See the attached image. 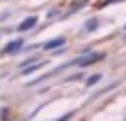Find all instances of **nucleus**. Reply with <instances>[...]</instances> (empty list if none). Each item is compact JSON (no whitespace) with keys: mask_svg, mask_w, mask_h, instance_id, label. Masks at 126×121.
Segmentation results:
<instances>
[{"mask_svg":"<svg viewBox=\"0 0 126 121\" xmlns=\"http://www.w3.org/2000/svg\"><path fill=\"white\" fill-rule=\"evenodd\" d=\"M98 58H103V54H89V56H84V58H77L75 65H82V67H84V65H91V63L98 61Z\"/></svg>","mask_w":126,"mask_h":121,"instance_id":"nucleus-1","label":"nucleus"},{"mask_svg":"<svg viewBox=\"0 0 126 121\" xmlns=\"http://www.w3.org/2000/svg\"><path fill=\"white\" fill-rule=\"evenodd\" d=\"M35 23H37V16H28V19H23V21L19 23V30L26 33V30H31V28H35Z\"/></svg>","mask_w":126,"mask_h":121,"instance_id":"nucleus-2","label":"nucleus"},{"mask_svg":"<svg viewBox=\"0 0 126 121\" xmlns=\"http://www.w3.org/2000/svg\"><path fill=\"white\" fill-rule=\"evenodd\" d=\"M63 44H65V40H63V37H56V40H49V42L45 44V51H56V49H59V47H63Z\"/></svg>","mask_w":126,"mask_h":121,"instance_id":"nucleus-3","label":"nucleus"},{"mask_svg":"<svg viewBox=\"0 0 126 121\" xmlns=\"http://www.w3.org/2000/svg\"><path fill=\"white\" fill-rule=\"evenodd\" d=\"M19 44H21V42H12V44H9V47H7L5 51H7V54H14V51L19 49Z\"/></svg>","mask_w":126,"mask_h":121,"instance_id":"nucleus-4","label":"nucleus"},{"mask_svg":"<svg viewBox=\"0 0 126 121\" xmlns=\"http://www.w3.org/2000/svg\"><path fill=\"white\" fill-rule=\"evenodd\" d=\"M96 81H100V75H94V77H89V81H86V84H89V86H94Z\"/></svg>","mask_w":126,"mask_h":121,"instance_id":"nucleus-5","label":"nucleus"},{"mask_svg":"<svg viewBox=\"0 0 126 121\" xmlns=\"http://www.w3.org/2000/svg\"><path fill=\"white\" fill-rule=\"evenodd\" d=\"M86 30H89V33H91V30H96V19H91V21L86 23Z\"/></svg>","mask_w":126,"mask_h":121,"instance_id":"nucleus-6","label":"nucleus"}]
</instances>
